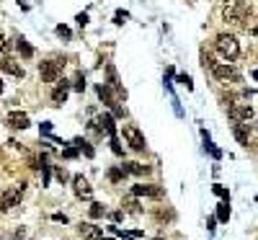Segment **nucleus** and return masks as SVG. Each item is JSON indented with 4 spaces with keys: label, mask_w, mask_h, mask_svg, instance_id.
Returning a JSON list of instances; mask_svg holds the SVG:
<instances>
[{
    "label": "nucleus",
    "mask_w": 258,
    "mask_h": 240,
    "mask_svg": "<svg viewBox=\"0 0 258 240\" xmlns=\"http://www.w3.org/2000/svg\"><path fill=\"white\" fill-rule=\"evenodd\" d=\"M248 13H251V5L243 3V0H227V3L222 5V18L227 23H235V26H240L243 21H246Z\"/></svg>",
    "instance_id": "1"
},
{
    "label": "nucleus",
    "mask_w": 258,
    "mask_h": 240,
    "mask_svg": "<svg viewBox=\"0 0 258 240\" xmlns=\"http://www.w3.org/2000/svg\"><path fill=\"white\" fill-rule=\"evenodd\" d=\"M215 47H217V52H220L225 59H235V57L240 54V44H238V39H235L233 34H220V36L215 39Z\"/></svg>",
    "instance_id": "2"
},
{
    "label": "nucleus",
    "mask_w": 258,
    "mask_h": 240,
    "mask_svg": "<svg viewBox=\"0 0 258 240\" xmlns=\"http://www.w3.org/2000/svg\"><path fill=\"white\" fill-rule=\"evenodd\" d=\"M23 189H26V184L10 186V189H5L3 194H0V212H10L13 207H18L21 199H23Z\"/></svg>",
    "instance_id": "3"
},
{
    "label": "nucleus",
    "mask_w": 258,
    "mask_h": 240,
    "mask_svg": "<svg viewBox=\"0 0 258 240\" xmlns=\"http://www.w3.org/2000/svg\"><path fill=\"white\" fill-rule=\"evenodd\" d=\"M121 137H124V142H127L132 150H137V153H142V150L147 147L145 134L134 127V124H124V127H121Z\"/></svg>",
    "instance_id": "4"
},
{
    "label": "nucleus",
    "mask_w": 258,
    "mask_h": 240,
    "mask_svg": "<svg viewBox=\"0 0 258 240\" xmlns=\"http://www.w3.org/2000/svg\"><path fill=\"white\" fill-rule=\"evenodd\" d=\"M62 65L65 62H52V59H49V62H41L39 65V75L47 83H59V80H62Z\"/></svg>",
    "instance_id": "5"
},
{
    "label": "nucleus",
    "mask_w": 258,
    "mask_h": 240,
    "mask_svg": "<svg viewBox=\"0 0 258 240\" xmlns=\"http://www.w3.org/2000/svg\"><path fill=\"white\" fill-rule=\"evenodd\" d=\"M227 114H230L233 122H248V119H253V109L248 103H233V106L227 109Z\"/></svg>",
    "instance_id": "6"
},
{
    "label": "nucleus",
    "mask_w": 258,
    "mask_h": 240,
    "mask_svg": "<svg viewBox=\"0 0 258 240\" xmlns=\"http://www.w3.org/2000/svg\"><path fill=\"white\" fill-rule=\"evenodd\" d=\"M72 189H75V197L78 199H90L93 197V189H90V184L83 176H72Z\"/></svg>",
    "instance_id": "7"
},
{
    "label": "nucleus",
    "mask_w": 258,
    "mask_h": 240,
    "mask_svg": "<svg viewBox=\"0 0 258 240\" xmlns=\"http://www.w3.org/2000/svg\"><path fill=\"white\" fill-rule=\"evenodd\" d=\"M134 197H153V199H160L163 197V189L155 186V184H140V186H134L132 189Z\"/></svg>",
    "instance_id": "8"
},
{
    "label": "nucleus",
    "mask_w": 258,
    "mask_h": 240,
    "mask_svg": "<svg viewBox=\"0 0 258 240\" xmlns=\"http://www.w3.org/2000/svg\"><path fill=\"white\" fill-rule=\"evenodd\" d=\"M5 124H8L10 129H26V127H28V114H23V111H10V114L5 116Z\"/></svg>",
    "instance_id": "9"
},
{
    "label": "nucleus",
    "mask_w": 258,
    "mask_h": 240,
    "mask_svg": "<svg viewBox=\"0 0 258 240\" xmlns=\"http://www.w3.org/2000/svg\"><path fill=\"white\" fill-rule=\"evenodd\" d=\"M209 70H212V75H215L217 80H238V72H235L230 65H217V62H215Z\"/></svg>",
    "instance_id": "10"
},
{
    "label": "nucleus",
    "mask_w": 258,
    "mask_h": 240,
    "mask_svg": "<svg viewBox=\"0 0 258 240\" xmlns=\"http://www.w3.org/2000/svg\"><path fill=\"white\" fill-rule=\"evenodd\" d=\"M0 70L8 72V75H13V78H23L21 62H16V59H10V57H3V59H0Z\"/></svg>",
    "instance_id": "11"
},
{
    "label": "nucleus",
    "mask_w": 258,
    "mask_h": 240,
    "mask_svg": "<svg viewBox=\"0 0 258 240\" xmlns=\"http://www.w3.org/2000/svg\"><path fill=\"white\" fill-rule=\"evenodd\" d=\"M78 233H80V238H85V240H101V238H103L101 228H96V225H90V222H83L80 228H78Z\"/></svg>",
    "instance_id": "12"
},
{
    "label": "nucleus",
    "mask_w": 258,
    "mask_h": 240,
    "mask_svg": "<svg viewBox=\"0 0 258 240\" xmlns=\"http://www.w3.org/2000/svg\"><path fill=\"white\" fill-rule=\"evenodd\" d=\"M67 93H70V85H67V80H59V85L52 91V101L57 103V106H62V103L67 101Z\"/></svg>",
    "instance_id": "13"
},
{
    "label": "nucleus",
    "mask_w": 258,
    "mask_h": 240,
    "mask_svg": "<svg viewBox=\"0 0 258 240\" xmlns=\"http://www.w3.org/2000/svg\"><path fill=\"white\" fill-rule=\"evenodd\" d=\"M98 124H101V129H103L106 134L116 137V127H114V116H111V114H103V116L98 119Z\"/></svg>",
    "instance_id": "14"
},
{
    "label": "nucleus",
    "mask_w": 258,
    "mask_h": 240,
    "mask_svg": "<svg viewBox=\"0 0 258 240\" xmlns=\"http://www.w3.org/2000/svg\"><path fill=\"white\" fill-rule=\"evenodd\" d=\"M121 168L127 173H134V176H147L150 173V166H142V163H124Z\"/></svg>",
    "instance_id": "15"
},
{
    "label": "nucleus",
    "mask_w": 258,
    "mask_h": 240,
    "mask_svg": "<svg viewBox=\"0 0 258 240\" xmlns=\"http://www.w3.org/2000/svg\"><path fill=\"white\" fill-rule=\"evenodd\" d=\"M233 134H235V140H238L240 145H248V129H246V124L235 122V127H233Z\"/></svg>",
    "instance_id": "16"
},
{
    "label": "nucleus",
    "mask_w": 258,
    "mask_h": 240,
    "mask_svg": "<svg viewBox=\"0 0 258 240\" xmlns=\"http://www.w3.org/2000/svg\"><path fill=\"white\" fill-rule=\"evenodd\" d=\"M88 212H90V217H93V220H98V217H103V215H106V207H103V204H98V202H93Z\"/></svg>",
    "instance_id": "17"
},
{
    "label": "nucleus",
    "mask_w": 258,
    "mask_h": 240,
    "mask_svg": "<svg viewBox=\"0 0 258 240\" xmlns=\"http://www.w3.org/2000/svg\"><path fill=\"white\" fill-rule=\"evenodd\" d=\"M217 220H220V222L230 220V207H227V202H222V204L217 207Z\"/></svg>",
    "instance_id": "18"
},
{
    "label": "nucleus",
    "mask_w": 258,
    "mask_h": 240,
    "mask_svg": "<svg viewBox=\"0 0 258 240\" xmlns=\"http://www.w3.org/2000/svg\"><path fill=\"white\" fill-rule=\"evenodd\" d=\"M16 47H18V52H21L23 57H31V54H34V49H31V44H28L26 39H18V44H16Z\"/></svg>",
    "instance_id": "19"
},
{
    "label": "nucleus",
    "mask_w": 258,
    "mask_h": 240,
    "mask_svg": "<svg viewBox=\"0 0 258 240\" xmlns=\"http://www.w3.org/2000/svg\"><path fill=\"white\" fill-rule=\"evenodd\" d=\"M124 176H127V171H124V168H111V171H109V181L119 184V181H121V178H124Z\"/></svg>",
    "instance_id": "20"
},
{
    "label": "nucleus",
    "mask_w": 258,
    "mask_h": 240,
    "mask_svg": "<svg viewBox=\"0 0 258 240\" xmlns=\"http://www.w3.org/2000/svg\"><path fill=\"white\" fill-rule=\"evenodd\" d=\"M75 145H78V147L83 150V153H85L88 158H93V147H90L88 142H83V140H75Z\"/></svg>",
    "instance_id": "21"
},
{
    "label": "nucleus",
    "mask_w": 258,
    "mask_h": 240,
    "mask_svg": "<svg viewBox=\"0 0 258 240\" xmlns=\"http://www.w3.org/2000/svg\"><path fill=\"white\" fill-rule=\"evenodd\" d=\"M215 194H217V197H220L222 202H230V194H227V189H225V186H220V184H217V186H215Z\"/></svg>",
    "instance_id": "22"
},
{
    "label": "nucleus",
    "mask_w": 258,
    "mask_h": 240,
    "mask_svg": "<svg viewBox=\"0 0 258 240\" xmlns=\"http://www.w3.org/2000/svg\"><path fill=\"white\" fill-rule=\"evenodd\" d=\"M127 212H132V215H137V212H140V204L134 202V199H129V202H127Z\"/></svg>",
    "instance_id": "23"
},
{
    "label": "nucleus",
    "mask_w": 258,
    "mask_h": 240,
    "mask_svg": "<svg viewBox=\"0 0 258 240\" xmlns=\"http://www.w3.org/2000/svg\"><path fill=\"white\" fill-rule=\"evenodd\" d=\"M75 91H83V88H85V78H83V75H78V80H75Z\"/></svg>",
    "instance_id": "24"
},
{
    "label": "nucleus",
    "mask_w": 258,
    "mask_h": 240,
    "mask_svg": "<svg viewBox=\"0 0 258 240\" xmlns=\"http://www.w3.org/2000/svg\"><path fill=\"white\" fill-rule=\"evenodd\" d=\"M178 83H184L186 88H194V83H191V78H189V75H178Z\"/></svg>",
    "instance_id": "25"
},
{
    "label": "nucleus",
    "mask_w": 258,
    "mask_h": 240,
    "mask_svg": "<svg viewBox=\"0 0 258 240\" xmlns=\"http://www.w3.org/2000/svg\"><path fill=\"white\" fill-rule=\"evenodd\" d=\"M57 34L59 36H70V28L67 26H57Z\"/></svg>",
    "instance_id": "26"
},
{
    "label": "nucleus",
    "mask_w": 258,
    "mask_h": 240,
    "mask_svg": "<svg viewBox=\"0 0 258 240\" xmlns=\"http://www.w3.org/2000/svg\"><path fill=\"white\" fill-rule=\"evenodd\" d=\"M57 178H59V181H62V184H65V181H67V173H65L62 168H57Z\"/></svg>",
    "instance_id": "27"
},
{
    "label": "nucleus",
    "mask_w": 258,
    "mask_h": 240,
    "mask_svg": "<svg viewBox=\"0 0 258 240\" xmlns=\"http://www.w3.org/2000/svg\"><path fill=\"white\" fill-rule=\"evenodd\" d=\"M44 168V186H47L49 184V166H41Z\"/></svg>",
    "instance_id": "28"
},
{
    "label": "nucleus",
    "mask_w": 258,
    "mask_h": 240,
    "mask_svg": "<svg viewBox=\"0 0 258 240\" xmlns=\"http://www.w3.org/2000/svg\"><path fill=\"white\" fill-rule=\"evenodd\" d=\"M41 132H44V134H52V124L44 122V124H41Z\"/></svg>",
    "instance_id": "29"
},
{
    "label": "nucleus",
    "mask_w": 258,
    "mask_h": 240,
    "mask_svg": "<svg viewBox=\"0 0 258 240\" xmlns=\"http://www.w3.org/2000/svg\"><path fill=\"white\" fill-rule=\"evenodd\" d=\"M124 18H127V13L119 10V13H116V23H124Z\"/></svg>",
    "instance_id": "30"
},
{
    "label": "nucleus",
    "mask_w": 258,
    "mask_h": 240,
    "mask_svg": "<svg viewBox=\"0 0 258 240\" xmlns=\"http://www.w3.org/2000/svg\"><path fill=\"white\" fill-rule=\"evenodd\" d=\"M78 23H80V26H85V23H88V16H85V13H80V16H78Z\"/></svg>",
    "instance_id": "31"
},
{
    "label": "nucleus",
    "mask_w": 258,
    "mask_h": 240,
    "mask_svg": "<svg viewBox=\"0 0 258 240\" xmlns=\"http://www.w3.org/2000/svg\"><path fill=\"white\" fill-rule=\"evenodd\" d=\"M3 49H5V36L0 34V52H3Z\"/></svg>",
    "instance_id": "32"
},
{
    "label": "nucleus",
    "mask_w": 258,
    "mask_h": 240,
    "mask_svg": "<svg viewBox=\"0 0 258 240\" xmlns=\"http://www.w3.org/2000/svg\"><path fill=\"white\" fill-rule=\"evenodd\" d=\"M253 78H256V80H258V67H256V70H253Z\"/></svg>",
    "instance_id": "33"
},
{
    "label": "nucleus",
    "mask_w": 258,
    "mask_h": 240,
    "mask_svg": "<svg viewBox=\"0 0 258 240\" xmlns=\"http://www.w3.org/2000/svg\"><path fill=\"white\" fill-rule=\"evenodd\" d=\"M0 93H3V83H0Z\"/></svg>",
    "instance_id": "34"
},
{
    "label": "nucleus",
    "mask_w": 258,
    "mask_h": 240,
    "mask_svg": "<svg viewBox=\"0 0 258 240\" xmlns=\"http://www.w3.org/2000/svg\"><path fill=\"white\" fill-rule=\"evenodd\" d=\"M101 240H111V238H101Z\"/></svg>",
    "instance_id": "35"
},
{
    "label": "nucleus",
    "mask_w": 258,
    "mask_h": 240,
    "mask_svg": "<svg viewBox=\"0 0 258 240\" xmlns=\"http://www.w3.org/2000/svg\"><path fill=\"white\" fill-rule=\"evenodd\" d=\"M256 34H258V26H256Z\"/></svg>",
    "instance_id": "36"
}]
</instances>
